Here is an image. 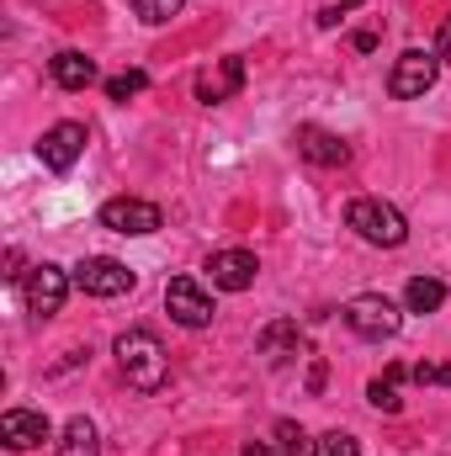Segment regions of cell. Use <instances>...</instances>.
Segmentation results:
<instances>
[{"mask_svg": "<svg viewBox=\"0 0 451 456\" xmlns=\"http://www.w3.org/2000/svg\"><path fill=\"white\" fill-rule=\"evenodd\" d=\"M244 91V59H218L213 69L197 75V102L202 107H218V102H234Z\"/></svg>", "mask_w": 451, "mask_h": 456, "instance_id": "4fadbf2b", "label": "cell"}, {"mask_svg": "<svg viewBox=\"0 0 451 456\" xmlns=\"http://www.w3.org/2000/svg\"><path fill=\"white\" fill-rule=\"evenodd\" d=\"M117 366H122V377H127V387H138V393H160L165 387V377H170V355H165V345L154 340L149 330H127V335H117Z\"/></svg>", "mask_w": 451, "mask_h": 456, "instance_id": "6da1fadb", "label": "cell"}, {"mask_svg": "<svg viewBox=\"0 0 451 456\" xmlns=\"http://www.w3.org/2000/svg\"><path fill=\"white\" fill-rule=\"evenodd\" d=\"M340 314H345L350 335H361V340H393V335L404 330V314H398V303H388L382 292H361V297H350Z\"/></svg>", "mask_w": 451, "mask_h": 456, "instance_id": "3957f363", "label": "cell"}, {"mask_svg": "<svg viewBox=\"0 0 451 456\" xmlns=\"http://www.w3.org/2000/svg\"><path fill=\"white\" fill-rule=\"evenodd\" d=\"M436 75H441V53H436V48H404V53L393 59L388 96H398V102H414V96H425V91L436 86Z\"/></svg>", "mask_w": 451, "mask_h": 456, "instance_id": "277c9868", "label": "cell"}, {"mask_svg": "<svg viewBox=\"0 0 451 456\" xmlns=\"http://www.w3.org/2000/svg\"><path fill=\"white\" fill-rule=\"evenodd\" d=\"M324 382H330V366L314 361V366H308V393H324Z\"/></svg>", "mask_w": 451, "mask_h": 456, "instance_id": "d4e9b609", "label": "cell"}, {"mask_svg": "<svg viewBox=\"0 0 451 456\" xmlns=\"http://www.w3.org/2000/svg\"><path fill=\"white\" fill-rule=\"evenodd\" d=\"M345 228H356L366 244H377V249H398L404 239H409V224H404V213L393 208V202H382V197H356L350 208H345Z\"/></svg>", "mask_w": 451, "mask_h": 456, "instance_id": "7a4b0ae2", "label": "cell"}, {"mask_svg": "<svg viewBox=\"0 0 451 456\" xmlns=\"http://www.w3.org/2000/svg\"><path fill=\"white\" fill-rule=\"evenodd\" d=\"M70 287H75V276H64L59 265H32V276H27V314L32 319H53L59 308H64V297H70Z\"/></svg>", "mask_w": 451, "mask_h": 456, "instance_id": "52a82bcc", "label": "cell"}, {"mask_svg": "<svg viewBox=\"0 0 451 456\" xmlns=\"http://www.w3.org/2000/svg\"><path fill=\"white\" fill-rule=\"evenodd\" d=\"M133 271L112 260V255H91V260H80L75 265V287L86 292V297H122V292H133Z\"/></svg>", "mask_w": 451, "mask_h": 456, "instance_id": "5b68a950", "label": "cell"}, {"mask_svg": "<svg viewBox=\"0 0 451 456\" xmlns=\"http://www.w3.org/2000/svg\"><path fill=\"white\" fill-rule=\"evenodd\" d=\"M5 276H11V281H21V276H32V271H21V249H11V255H5Z\"/></svg>", "mask_w": 451, "mask_h": 456, "instance_id": "4316f807", "label": "cell"}, {"mask_svg": "<svg viewBox=\"0 0 451 456\" xmlns=\"http://www.w3.org/2000/svg\"><path fill=\"white\" fill-rule=\"evenodd\" d=\"M239 456H292V452L271 436V441H244V446H239Z\"/></svg>", "mask_w": 451, "mask_h": 456, "instance_id": "cb8c5ba5", "label": "cell"}, {"mask_svg": "<svg viewBox=\"0 0 451 456\" xmlns=\"http://www.w3.org/2000/svg\"><path fill=\"white\" fill-rule=\"evenodd\" d=\"M86 143H91L86 122H53V127L43 133V143H37V159H43L53 175H64V170H75V159L86 154Z\"/></svg>", "mask_w": 451, "mask_h": 456, "instance_id": "8992f818", "label": "cell"}, {"mask_svg": "<svg viewBox=\"0 0 451 456\" xmlns=\"http://www.w3.org/2000/svg\"><path fill=\"white\" fill-rule=\"evenodd\" d=\"M144 86H149V75H144V69H122V75L107 80V96H112V102H127V96H138Z\"/></svg>", "mask_w": 451, "mask_h": 456, "instance_id": "ffe728a7", "label": "cell"}, {"mask_svg": "<svg viewBox=\"0 0 451 456\" xmlns=\"http://www.w3.org/2000/svg\"><path fill=\"white\" fill-rule=\"evenodd\" d=\"M59 456H102V441H96V425L86 414H75L59 436Z\"/></svg>", "mask_w": 451, "mask_h": 456, "instance_id": "2e32d148", "label": "cell"}, {"mask_svg": "<svg viewBox=\"0 0 451 456\" xmlns=\"http://www.w3.org/2000/svg\"><path fill=\"white\" fill-rule=\"evenodd\" d=\"M160 224H165L160 208L144 202V197H112V202H102V228H112V233L144 239V233H154Z\"/></svg>", "mask_w": 451, "mask_h": 456, "instance_id": "ba28073f", "label": "cell"}, {"mask_svg": "<svg viewBox=\"0 0 451 456\" xmlns=\"http://www.w3.org/2000/svg\"><path fill=\"white\" fill-rule=\"evenodd\" d=\"M436 53H441V64H451V16L441 21V32H436Z\"/></svg>", "mask_w": 451, "mask_h": 456, "instance_id": "484cf974", "label": "cell"}, {"mask_svg": "<svg viewBox=\"0 0 451 456\" xmlns=\"http://www.w3.org/2000/svg\"><path fill=\"white\" fill-rule=\"evenodd\" d=\"M181 5H186V0H133V11H138V21H149V27H160V21H170V16H181Z\"/></svg>", "mask_w": 451, "mask_h": 456, "instance_id": "ac0fdd59", "label": "cell"}, {"mask_svg": "<svg viewBox=\"0 0 451 456\" xmlns=\"http://www.w3.org/2000/svg\"><path fill=\"white\" fill-rule=\"evenodd\" d=\"M48 75H53V86H64V91H86V86H96V59L80 53V48H64V53H53Z\"/></svg>", "mask_w": 451, "mask_h": 456, "instance_id": "9a60e30c", "label": "cell"}, {"mask_svg": "<svg viewBox=\"0 0 451 456\" xmlns=\"http://www.w3.org/2000/svg\"><path fill=\"white\" fill-rule=\"evenodd\" d=\"M255 350L271 361V366H282V361H292V355H303L308 345H303V330L292 324V319H276V324H266L260 330V340H255Z\"/></svg>", "mask_w": 451, "mask_h": 456, "instance_id": "5bb4252c", "label": "cell"}, {"mask_svg": "<svg viewBox=\"0 0 451 456\" xmlns=\"http://www.w3.org/2000/svg\"><path fill=\"white\" fill-rule=\"evenodd\" d=\"M308 456H361V446H356V436L330 430V436H319V441H314V452H308Z\"/></svg>", "mask_w": 451, "mask_h": 456, "instance_id": "d6986e66", "label": "cell"}, {"mask_svg": "<svg viewBox=\"0 0 451 456\" xmlns=\"http://www.w3.org/2000/svg\"><path fill=\"white\" fill-rule=\"evenodd\" d=\"M366 398H372V409H382V414H398V409H404L398 382H388V377H377V382L366 387Z\"/></svg>", "mask_w": 451, "mask_h": 456, "instance_id": "44dd1931", "label": "cell"}, {"mask_svg": "<svg viewBox=\"0 0 451 456\" xmlns=\"http://www.w3.org/2000/svg\"><path fill=\"white\" fill-rule=\"evenodd\" d=\"M271 436H276V441H282L292 456H308V452H314V441H308V436H303V425H292V419H276V430H271Z\"/></svg>", "mask_w": 451, "mask_h": 456, "instance_id": "7402d4cb", "label": "cell"}, {"mask_svg": "<svg viewBox=\"0 0 451 456\" xmlns=\"http://www.w3.org/2000/svg\"><path fill=\"white\" fill-rule=\"evenodd\" d=\"M409 377H414L420 387H451V361H420Z\"/></svg>", "mask_w": 451, "mask_h": 456, "instance_id": "603a6c76", "label": "cell"}, {"mask_svg": "<svg viewBox=\"0 0 451 456\" xmlns=\"http://www.w3.org/2000/svg\"><path fill=\"white\" fill-rule=\"evenodd\" d=\"M165 308H170V319H176L181 330H208V324H213V297H208L192 276H176V281L165 287Z\"/></svg>", "mask_w": 451, "mask_h": 456, "instance_id": "9c48e42d", "label": "cell"}, {"mask_svg": "<svg viewBox=\"0 0 451 456\" xmlns=\"http://www.w3.org/2000/svg\"><path fill=\"white\" fill-rule=\"evenodd\" d=\"M292 143H298V154H303L308 165H324V170H335V165L350 159V143H345L340 133H330V127H314V122H303V127L292 133Z\"/></svg>", "mask_w": 451, "mask_h": 456, "instance_id": "8fae6325", "label": "cell"}, {"mask_svg": "<svg viewBox=\"0 0 451 456\" xmlns=\"http://www.w3.org/2000/svg\"><path fill=\"white\" fill-rule=\"evenodd\" d=\"M53 436V425H48V414H37V409H5V419H0V441L11 446V452H32V446H43Z\"/></svg>", "mask_w": 451, "mask_h": 456, "instance_id": "7c38bea8", "label": "cell"}, {"mask_svg": "<svg viewBox=\"0 0 451 456\" xmlns=\"http://www.w3.org/2000/svg\"><path fill=\"white\" fill-rule=\"evenodd\" d=\"M441 303H447V281H436V276H414L404 287V308L409 314H436Z\"/></svg>", "mask_w": 451, "mask_h": 456, "instance_id": "e0dca14e", "label": "cell"}, {"mask_svg": "<svg viewBox=\"0 0 451 456\" xmlns=\"http://www.w3.org/2000/svg\"><path fill=\"white\" fill-rule=\"evenodd\" d=\"M377 48V32H356V53H372Z\"/></svg>", "mask_w": 451, "mask_h": 456, "instance_id": "83f0119b", "label": "cell"}, {"mask_svg": "<svg viewBox=\"0 0 451 456\" xmlns=\"http://www.w3.org/2000/svg\"><path fill=\"white\" fill-rule=\"evenodd\" d=\"M208 276H213L218 292H250L255 276H260V260H255L250 249H218V255L208 260Z\"/></svg>", "mask_w": 451, "mask_h": 456, "instance_id": "30bf717a", "label": "cell"}]
</instances>
